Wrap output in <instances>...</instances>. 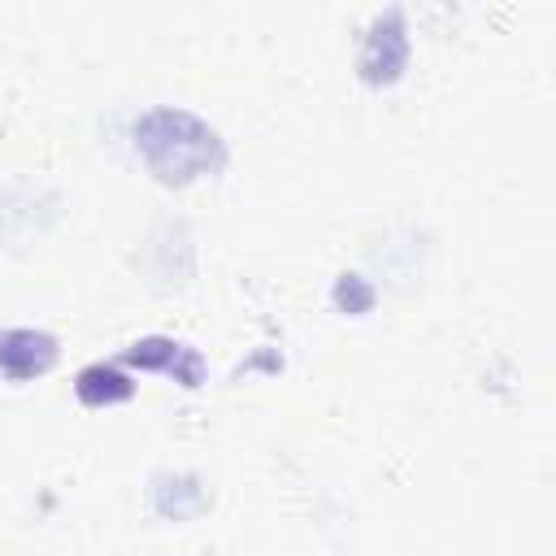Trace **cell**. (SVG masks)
Returning a JSON list of instances; mask_svg holds the SVG:
<instances>
[{
	"label": "cell",
	"instance_id": "1",
	"mask_svg": "<svg viewBox=\"0 0 556 556\" xmlns=\"http://www.w3.org/2000/svg\"><path fill=\"white\" fill-rule=\"evenodd\" d=\"M130 143L161 182H195L226 165V139L191 109L152 104L135 117Z\"/></svg>",
	"mask_w": 556,
	"mask_h": 556
},
{
	"label": "cell",
	"instance_id": "2",
	"mask_svg": "<svg viewBox=\"0 0 556 556\" xmlns=\"http://www.w3.org/2000/svg\"><path fill=\"white\" fill-rule=\"evenodd\" d=\"M408 65V22L400 9H382L369 17L365 26V39H361V52H356V70L365 83L374 87H387L404 74Z\"/></svg>",
	"mask_w": 556,
	"mask_h": 556
},
{
	"label": "cell",
	"instance_id": "3",
	"mask_svg": "<svg viewBox=\"0 0 556 556\" xmlns=\"http://www.w3.org/2000/svg\"><path fill=\"white\" fill-rule=\"evenodd\" d=\"M56 334L39 326H4L0 330V378L9 382H30L56 365Z\"/></svg>",
	"mask_w": 556,
	"mask_h": 556
},
{
	"label": "cell",
	"instance_id": "4",
	"mask_svg": "<svg viewBox=\"0 0 556 556\" xmlns=\"http://www.w3.org/2000/svg\"><path fill=\"white\" fill-rule=\"evenodd\" d=\"M126 361L139 365V369H161V374H174L182 387H200L204 378V361L191 343H178L169 334H148V339H135L126 348Z\"/></svg>",
	"mask_w": 556,
	"mask_h": 556
},
{
	"label": "cell",
	"instance_id": "5",
	"mask_svg": "<svg viewBox=\"0 0 556 556\" xmlns=\"http://www.w3.org/2000/svg\"><path fill=\"white\" fill-rule=\"evenodd\" d=\"M74 395L87 404V408H109V404H122L135 395V378L113 365V361H91L78 369L74 378Z\"/></svg>",
	"mask_w": 556,
	"mask_h": 556
},
{
	"label": "cell",
	"instance_id": "6",
	"mask_svg": "<svg viewBox=\"0 0 556 556\" xmlns=\"http://www.w3.org/2000/svg\"><path fill=\"white\" fill-rule=\"evenodd\" d=\"M330 300H334V308H343V313H369V308H374V287H369V278H361V274H339Z\"/></svg>",
	"mask_w": 556,
	"mask_h": 556
}]
</instances>
